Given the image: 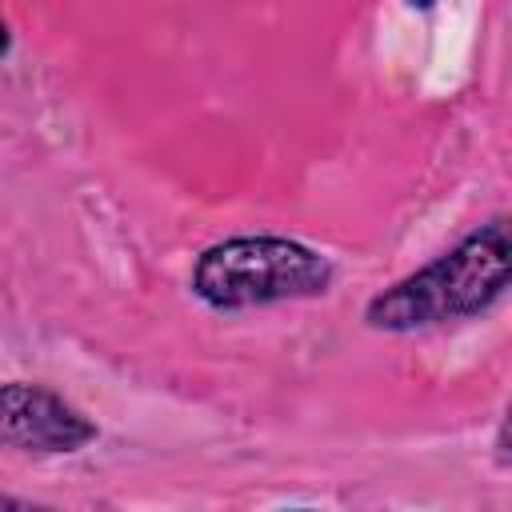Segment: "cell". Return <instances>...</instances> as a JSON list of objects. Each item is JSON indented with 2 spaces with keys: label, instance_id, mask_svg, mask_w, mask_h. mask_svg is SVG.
Wrapping results in <instances>:
<instances>
[{
  "label": "cell",
  "instance_id": "obj_1",
  "mask_svg": "<svg viewBox=\"0 0 512 512\" xmlns=\"http://www.w3.org/2000/svg\"><path fill=\"white\" fill-rule=\"evenodd\" d=\"M508 268V216H492L424 268L376 292L364 304V324L376 332H420L448 320H472L504 296Z\"/></svg>",
  "mask_w": 512,
  "mask_h": 512
},
{
  "label": "cell",
  "instance_id": "obj_2",
  "mask_svg": "<svg viewBox=\"0 0 512 512\" xmlns=\"http://www.w3.org/2000/svg\"><path fill=\"white\" fill-rule=\"evenodd\" d=\"M336 280L332 260L288 236H228L192 264V296L216 312L264 308L324 296Z\"/></svg>",
  "mask_w": 512,
  "mask_h": 512
},
{
  "label": "cell",
  "instance_id": "obj_3",
  "mask_svg": "<svg viewBox=\"0 0 512 512\" xmlns=\"http://www.w3.org/2000/svg\"><path fill=\"white\" fill-rule=\"evenodd\" d=\"M100 428L60 392L28 380H0V448L28 456H68L88 448Z\"/></svg>",
  "mask_w": 512,
  "mask_h": 512
},
{
  "label": "cell",
  "instance_id": "obj_4",
  "mask_svg": "<svg viewBox=\"0 0 512 512\" xmlns=\"http://www.w3.org/2000/svg\"><path fill=\"white\" fill-rule=\"evenodd\" d=\"M12 52V28H8V20L0 16V60Z\"/></svg>",
  "mask_w": 512,
  "mask_h": 512
},
{
  "label": "cell",
  "instance_id": "obj_5",
  "mask_svg": "<svg viewBox=\"0 0 512 512\" xmlns=\"http://www.w3.org/2000/svg\"><path fill=\"white\" fill-rule=\"evenodd\" d=\"M0 508H32L28 500H16V496H0Z\"/></svg>",
  "mask_w": 512,
  "mask_h": 512
},
{
  "label": "cell",
  "instance_id": "obj_6",
  "mask_svg": "<svg viewBox=\"0 0 512 512\" xmlns=\"http://www.w3.org/2000/svg\"><path fill=\"white\" fill-rule=\"evenodd\" d=\"M404 4H408V8H420V12H428L436 0H404Z\"/></svg>",
  "mask_w": 512,
  "mask_h": 512
}]
</instances>
